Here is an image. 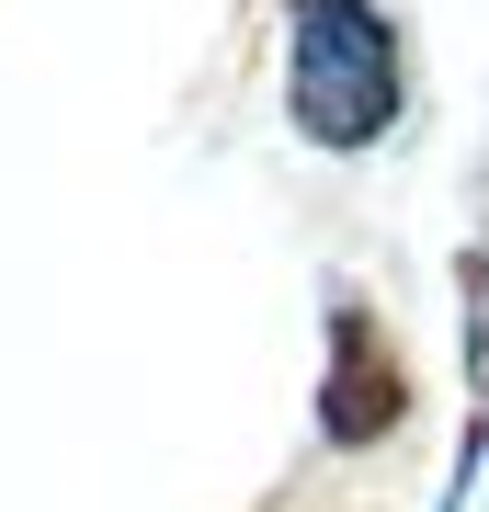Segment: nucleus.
<instances>
[{
  "instance_id": "obj_1",
  "label": "nucleus",
  "mask_w": 489,
  "mask_h": 512,
  "mask_svg": "<svg viewBox=\"0 0 489 512\" xmlns=\"http://www.w3.org/2000/svg\"><path fill=\"white\" fill-rule=\"evenodd\" d=\"M285 114L308 148H376L399 126V23L376 0H285Z\"/></svg>"
},
{
  "instance_id": "obj_2",
  "label": "nucleus",
  "mask_w": 489,
  "mask_h": 512,
  "mask_svg": "<svg viewBox=\"0 0 489 512\" xmlns=\"http://www.w3.org/2000/svg\"><path fill=\"white\" fill-rule=\"evenodd\" d=\"M410 421V376H399V353H387V330L364 296H342L330 308V399H319V433L330 444H376V433H399Z\"/></svg>"
}]
</instances>
